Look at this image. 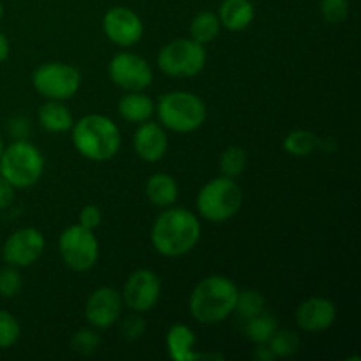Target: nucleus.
<instances>
[{"instance_id": "nucleus-1", "label": "nucleus", "mask_w": 361, "mask_h": 361, "mask_svg": "<svg viewBox=\"0 0 361 361\" xmlns=\"http://www.w3.org/2000/svg\"><path fill=\"white\" fill-rule=\"evenodd\" d=\"M200 238V221L185 208H166L152 228V245L166 257L185 256L197 245Z\"/></svg>"}, {"instance_id": "nucleus-2", "label": "nucleus", "mask_w": 361, "mask_h": 361, "mask_svg": "<svg viewBox=\"0 0 361 361\" xmlns=\"http://www.w3.org/2000/svg\"><path fill=\"white\" fill-rule=\"evenodd\" d=\"M238 288L222 275H210L194 288L189 298V312L197 323L217 324L235 312Z\"/></svg>"}, {"instance_id": "nucleus-3", "label": "nucleus", "mask_w": 361, "mask_h": 361, "mask_svg": "<svg viewBox=\"0 0 361 361\" xmlns=\"http://www.w3.org/2000/svg\"><path fill=\"white\" fill-rule=\"evenodd\" d=\"M71 129L74 148L88 161L104 162L118 154L122 136L118 126L108 116L97 113L85 115Z\"/></svg>"}, {"instance_id": "nucleus-4", "label": "nucleus", "mask_w": 361, "mask_h": 361, "mask_svg": "<svg viewBox=\"0 0 361 361\" xmlns=\"http://www.w3.org/2000/svg\"><path fill=\"white\" fill-rule=\"evenodd\" d=\"M155 109L161 126L173 133H194L207 120V106L203 99L190 92H169L159 99Z\"/></svg>"}, {"instance_id": "nucleus-5", "label": "nucleus", "mask_w": 361, "mask_h": 361, "mask_svg": "<svg viewBox=\"0 0 361 361\" xmlns=\"http://www.w3.org/2000/svg\"><path fill=\"white\" fill-rule=\"evenodd\" d=\"M44 171V157L35 145L20 140L4 147L0 155V176L14 189H27L39 182Z\"/></svg>"}, {"instance_id": "nucleus-6", "label": "nucleus", "mask_w": 361, "mask_h": 361, "mask_svg": "<svg viewBox=\"0 0 361 361\" xmlns=\"http://www.w3.org/2000/svg\"><path fill=\"white\" fill-rule=\"evenodd\" d=\"M243 203V194L235 178L219 176L210 180L197 192L196 207L208 222H226L235 217Z\"/></svg>"}, {"instance_id": "nucleus-7", "label": "nucleus", "mask_w": 361, "mask_h": 361, "mask_svg": "<svg viewBox=\"0 0 361 361\" xmlns=\"http://www.w3.org/2000/svg\"><path fill=\"white\" fill-rule=\"evenodd\" d=\"M157 66L171 78H192L207 66V51L194 39H176L159 51Z\"/></svg>"}, {"instance_id": "nucleus-8", "label": "nucleus", "mask_w": 361, "mask_h": 361, "mask_svg": "<svg viewBox=\"0 0 361 361\" xmlns=\"http://www.w3.org/2000/svg\"><path fill=\"white\" fill-rule=\"evenodd\" d=\"M35 90L51 101H67L74 97L81 85V74L74 66L63 62H48L32 73Z\"/></svg>"}, {"instance_id": "nucleus-9", "label": "nucleus", "mask_w": 361, "mask_h": 361, "mask_svg": "<svg viewBox=\"0 0 361 361\" xmlns=\"http://www.w3.org/2000/svg\"><path fill=\"white\" fill-rule=\"evenodd\" d=\"M59 252L71 270L88 271L99 259V242L92 229L74 224L63 229L60 235Z\"/></svg>"}, {"instance_id": "nucleus-10", "label": "nucleus", "mask_w": 361, "mask_h": 361, "mask_svg": "<svg viewBox=\"0 0 361 361\" xmlns=\"http://www.w3.org/2000/svg\"><path fill=\"white\" fill-rule=\"evenodd\" d=\"M108 73L113 83L126 92H143L154 80L147 60L134 53H118L113 56Z\"/></svg>"}, {"instance_id": "nucleus-11", "label": "nucleus", "mask_w": 361, "mask_h": 361, "mask_svg": "<svg viewBox=\"0 0 361 361\" xmlns=\"http://www.w3.org/2000/svg\"><path fill=\"white\" fill-rule=\"evenodd\" d=\"M44 236L35 228H23L14 231L6 240L2 249L4 261L11 267L27 268L32 267L44 252Z\"/></svg>"}, {"instance_id": "nucleus-12", "label": "nucleus", "mask_w": 361, "mask_h": 361, "mask_svg": "<svg viewBox=\"0 0 361 361\" xmlns=\"http://www.w3.org/2000/svg\"><path fill=\"white\" fill-rule=\"evenodd\" d=\"M161 298V279L152 270H136L129 275L122 291V300L134 312L154 309Z\"/></svg>"}, {"instance_id": "nucleus-13", "label": "nucleus", "mask_w": 361, "mask_h": 361, "mask_svg": "<svg viewBox=\"0 0 361 361\" xmlns=\"http://www.w3.org/2000/svg\"><path fill=\"white\" fill-rule=\"evenodd\" d=\"M102 30L106 37L118 46H134L143 37V21L129 7H111L102 18Z\"/></svg>"}, {"instance_id": "nucleus-14", "label": "nucleus", "mask_w": 361, "mask_h": 361, "mask_svg": "<svg viewBox=\"0 0 361 361\" xmlns=\"http://www.w3.org/2000/svg\"><path fill=\"white\" fill-rule=\"evenodd\" d=\"M122 303V295L115 288H99L88 296L85 316L92 326L97 330H106L120 319Z\"/></svg>"}, {"instance_id": "nucleus-15", "label": "nucleus", "mask_w": 361, "mask_h": 361, "mask_svg": "<svg viewBox=\"0 0 361 361\" xmlns=\"http://www.w3.org/2000/svg\"><path fill=\"white\" fill-rule=\"evenodd\" d=\"M337 319V307L331 300L314 296L300 303L296 309V324L307 334H321L328 330Z\"/></svg>"}, {"instance_id": "nucleus-16", "label": "nucleus", "mask_w": 361, "mask_h": 361, "mask_svg": "<svg viewBox=\"0 0 361 361\" xmlns=\"http://www.w3.org/2000/svg\"><path fill=\"white\" fill-rule=\"evenodd\" d=\"M134 150L145 162H159L168 150V134L157 122H143L134 134Z\"/></svg>"}, {"instance_id": "nucleus-17", "label": "nucleus", "mask_w": 361, "mask_h": 361, "mask_svg": "<svg viewBox=\"0 0 361 361\" xmlns=\"http://www.w3.org/2000/svg\"><path fill=\"white\" fill-rule=\"evenodd\" d=\"M196 335L185 324H173L166 335L169 358L175 361H197L207 358L203 353H196Z\"/></svg>"}, {"instance_id": "nucleus-18", "label": "nucleus", "mask_w": 361, "mask_h": 361, "mask_svg": "<svg viewBox=\"0 0 361 361\" xmlns=\"http://www.w3.org/2000/svg\"><path fill=\"white\" fill-rule=\"evenodd\" d=\"M145 192L154 207L169 208L178 200V183L168 173H155L148 178Z\"/></svg>"}, {"instance_id": "nucleus-19", "label": "nucleus", "mask_w": 361, "mask_h": 361, "mask_svg": "<svg viewBox=\"0 0 361 361\" xmlns=\"http://www.w3.org/2000/svg\"><path fill=\"white\" fill-rule=\"evenodd\" d=\"M254 20V6L250 0H224L219 9V21L228 30L238 32L249 27Z\"/></svg>"}, {"instance_id": "nucleus-20", "label": "nucleus", "mask_w": 361, "mask_h": 361, "mask_svg": "<svg viewBox=\"0 0 361 361\" xmlns=\"http://www.w3.org/2000/svg\"><path fill=\"white\" fill-rule=\"evenodd\" d=\"M155 111V102L150 95L141 92H129L118 102V113L126 122L143 123L150 120Z\"/></svg>"}, {"instance_id": "nucleus-21", "label": "nucleus", "mask_w": 361, "mask_h": 361, "mask_svg": "<svg viewBox=\"0 0 361 361\" xmlns=\"http://www.w3.org/2000/svg\"><path fill=\"white\" fill-rule=\"evenodd\" d=\"M37 116L42 129L55 134L66 133L74 123L73 113L69 111V108L62 104V101H51V99L39 108Z\"/></svg>"}, {"instance_id": "nucleus-22", "label": "nucleus", "mask_w": 361, "mask_h": 361, "mask_svg": "<svg viewBox=\"0 0 361 361\" xmlns=\"http://www.w3.org/2000/svg\"><path fill=\"white\" fill-rule=\"evenodd\" d=\"M189 32L190 39H194L200 44H208V42L215 41V37L221 32V21H219L217 14L210 13V11H203L197 16H194Z\"/></svg>"}, {"instance_id": "nucleus-23", "label": "nucleus", "mask_w": 361, "mask_h": 361, "mask_svg": "<svg viewBox=\"0 0 361 361\" xmlns=\"http://www.w3.org/2000/svg\"><path fill=\"white\" fill-rule=\"evenodd\" d=\"M284 150L289 155H295V157H307V155L312 154L317 147H319V137L316 133L307 129H296L291 130L288 136L284 137V143H282Z\"/></svg>"}, {"instance_id": "nucleus-24", "label": "nucleus", "mask_w": 361, "mask_h": 361, "mask_svg": "<svg viewBox=\"0 0 361 361\" xmlns=\"http://www.w3.org/2000/svg\"><path fill=\"white\" fill-rule=\"evenodd\" d=\"M245 331L250 341L256 342V344H268L271 335L277 331V321H275V317L271 314L261 312L259 316L247 321Z\"/></svg>"}, {"instance_id": "nucleus-25", "label": "nucleus", "mask_w": 361, "mask_h": 361, "mask_svg": "<svg viewBox=\"0 0 361 361\" xmlns=\"http://www.w3.org/2000/svg\"><path fill=\"white\" fill-rule=\"evenodd\" d=\"M219 166H221L222 175L228 176V178H236V176L242 175L247 168V154L242 147H228L221 155V161H219Z\"/></svg>"}, {"instance_id": "nucleus-26", "label": "nucleus", "mask_w": 361, "mask_h": 361, "mask_svg": "<svg viewBox=\"0 0 361 361\" xmlns=\"http://www.w3.org/2000/svg\"><path fill=\"white\" fill-rule=\"evenodd\" d=\"M235 310L238 312V316L245 321L259 316L261 312H264L263 295L257 293L256 289H247V291H242V293L238 291Z\"/></svg>"}, {"instance_id": "nucleus-27", "label": "nucleus", "mask_w": 361, "mask_h": 361, "mask_svg": "<svg viewBox=\"0 0 361 361\" xmlns=\"http://www.w3.org/2000/svg\"><path fill=\"white\" fill-rule=\"evenodd\" d=\"M268 348L275 358H289L300 349V338L289 330H277L268 341Z\"/></svg>"}, {"instance_id": "nucleus-28", "label": "nucleus", "mask_w": 361, "mask_h": 361, "mask_svg": "<svg viewBox=\"0 0 361 361\" xmlns=\"http://www.w3.org/2000/svg\"><path fill=\"white\" fill-rule=\"evenodd\" d=\"M21 326L7 310H0V349H9L20 341Z\"/></svg>"}, {"instance_id": "nucleus-29", "label": "nucleus", "mask_w": 361, "mask_h": 361, "mask_svg": "<svg viewBox=\"0 0 361 361\" xmlns=\"http://www.w3.org/2000/svg\"><path fill=\"white\" fill-rule=\"evenodd\" d=\"M21 288H23V279L16 267L7 264L6 268L0 270V296L13 298L21 291Z\"/></svg>"}, {"instance_id": "nucleus-30", "label": "nucleus", "mask_w": 361, "mask_h": 361, "mask_svg": "<svg viewBox=\"0 0 361 361\" xmlns=\"http://www.w3.org/2000/svg\"><path fill=\"white\" fill-rule=\"evenodd\" d=\"M99 344H101V338L94 330H80L71 338V348L78 355H92V353L97 351Z\"/></svg>"}, {"instance_id": "nucleus-31", "label": "nucleus", "mask_w": 361, "mask_h": 361, "mask_svg": "<svg viewBox=\"0 0 361 361\" xmlns=\"http://www.w3.org/2000/svg\"><path fill=\"white\" fill-rule=\"evenodd\" d=\"M321 14L328 23H342L349 14L348 0H321Z\"/></svg>"}, {"instance_id": "nucleus-32", "label": "nucleus", "mask_w": 361, "mask_h": 361, "mask_svg": "<svg viewBox=\"0 0 361 361\" xmlns=\"http://www.w3.org/2000/svg\"><path fill=\"white\" fill-rule=\"evenodd\" d=\"M145 330H147V321L141 316H129L120 324V335L129 342L140 341L143 337Z\"/></svg>"}, {"instance_id": "nucleus-33", "label": "nucleus", "mask_w": 361, "mask_h": 361, "mask_svg": "<svg viewBox=\"0 0 361 361\" xmlns=\"http://www.w3.org/2000/svg\"><path fill=\"white\" fill-rule=\"evenodd\" d=\"M101 221L102 214L101 210H99V207H95V204H87V207L80 212V224L83 226V228L94 231V229L101 224Z\"/></svg>"}, {"instance_id": "nucleus-34", "label": "nucleus", "mask_w": 361, "mask_h": 361, "mask_svg": "<svg viewBox=\"0 0 361 361\" xmlns=\"http://www.w3.org/2000/svg\"><path fill=\"white\" fill-rule=\"evenodd\" d=\"M14 201V187L0 176V210H6Z\"/></svg>"}, {"instance_id": "nucleus-35", "label": "nucleus", "mask_w": 361, "mask_h": 361, "mask_svg": "<svg viewBox=\"0 0 361 361\" xmlns=\"http://www.w3.org/2000/svg\"><path fill=\"white\" fill-rule=\"evenodd\" d=\"M254 358L257 361H271L275 360V356L270 351V348H268V344H257L256 351H254Z\"/></svg>"}, {"instance_id": "nucleus-36", "label": "nucleus", "mask_w": 361, "mask_h": 361, "mask_svg": "<svg viewBox=\"0 0 361 361\" xmlns=\"http://www.w3.org/2000/svg\"><path fill=\"white\" fill-rule=\"evenodd\" d=\"M9 56V41H7L6 35L0 32V63Z\"/></svg>"}, {"instance_id": "nucleus-37", "label": "nucleus", "mask_w": 361, "mask_h": 361, "mask_svg": "<svg viewBox=\"0 0 361 361\" xmlns=\"http://www.w3.org/2000/svg\"><path fill=\"white\" fill-rule=\"evenodd\" d=\"M2 150H4V141H2V136H0V155H2Z\"/></svg>"}, {"instance_id": "nucleus-38", "label": "nucleus", "mask_w": 361, "mask_h": 361, "mask_svg": "<svg viewBox=\"0 0 361 361\" xmlns=\"http://www.w3.org/2000/svg\"><path fill=\"white\" fill-rule=\"evenodd\" d=\"M2 14H4V6H2V2H0V18H2Z\"/></svg>"}]
</instances>
